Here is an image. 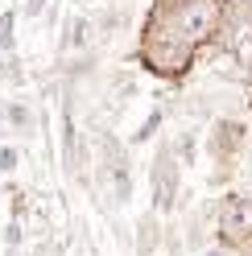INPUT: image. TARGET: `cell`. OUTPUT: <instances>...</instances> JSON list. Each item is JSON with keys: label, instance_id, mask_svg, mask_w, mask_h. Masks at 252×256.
Returning a JSON list of instances; mask_svg holds the SVG:
<instances>
[{"label": "cell", "instance_id": "15", "mask_svg": "<svg viewBox=\"0 0 252 256\" xmlns=\"http://www.w3.org/2000/svg\"><path fill=\"white\" fill-rule=\"evenodd\" d=\"M46 4H50V0H25V17H42Z\"/></svg>", "mask_w": 252, "mask_h": 256}, {"label": "cell", "instance_id": "12", "mask_svg": "<svg viewBox=\"0 0 252 256\" xmlns=\"http://www.w3.org/2000/svg\"><path fill=\"white\" fill-rule=\"evenodd\" d=\"M17 166H21V153L12 145H0V174H12Z\"/></svg>", "mask_w": 252, "mask_h": 256}, {"label": "cell", "instance_id": "2", "mask_svg": "<svg viewBox=\"0 0 252 256\" xmlns=\"http://www.w3.org/2000/svg\"><path fill=\"white\" fill-rule=\"evenodd\" d=\"M190 58H194V46L186 38H178L170 25L162 29V34L153 29L145 50H140V62H145L153 74H162V78H182L186 70H190Z\"/></svg>", "mask_w": 252, "mask_h": 256}, {"label": "cell", "instance_id": "7", "mask_svg": "<svg viewBox=\"0 0 252 256\" xmlns=\"http://www.w3.org/2000/svg\"><path fill=\"white\" fill-rule=\"evenodd\" d=\"M240 140H244V124H236V120H219L215 124V136H211V149L219 157H228L240 149Z\"/></svg>", "mask_w": 252, "mask_h": 256}, {"label": "cell", "instance_id": "14", "mask_svg": "<svg viewBox=\"0 0 252 256\" xmlns=\"http://www.w3.org/2000/svg\"><path fill=\"white\" fill-rule=\"evenodd\" d=\"M4 240H8V248H21V240H25V236H21V223H17V219L4 228Z\"/></svg>", "mask_w": 252, "mask_h": 256}, {"label": "cell", "instance_id": "9", "mask_svg": "<svg viewBox=\"0 0 252 256\" xmlns=\"http://www.w3.org/2000/svg\"><path fill=\"white\" fill-rule=\"evenodd\" d=\"M224 12L232 25H252V0H224Z\"/></svg>", "mask_w": 252, "mask_h": 256}, {"label": "cell", "instance_id": "3", "mask_svg": "<svg viewBox=\"0 0 252 256\" xmlns=\"http://www.w3.org/2000/svg\"><path fill=\"white\" fill-rule=\"evenodd\" d=\"M178 182H182L178 153L170 149V145H162V149H157V162H153V211H157V215H170V211H174Z\"/></svg>", "mask_w": 252, "mask_h": 256}, {"label": "cell", "instance_id": "6", "mask_svg": "<svg viewBox=\"0 0 252 256\" xmlns=\"http://www.w3.org/2000/svg\"><path fill=\"white\" fill-rule=\"evenodd\" d=\"M34 132V112L29 104L12 100V104H0V136H25Z\"/></svg>", "mask_w": 252, "mask_h": 256}, {"label": "cell", "instance_id": "11", "mask_svg": "<svg viewBox=\"0 0 252 256\" xmlns=\"http://www.w3.org/2000/svg\"><path fill=\"white\" fill-rule=\"evenodd\" d=\"M0 78H12V83H21V58L17 54H8V58H0Z\"/></svg>", "mask_w": 252, "mask_h": 256}, {"label": "cell", "instance_id": "13", "mask_svg": "<svg viewBox=\"0 0 252 256\" xmlns=\"http://www.w3.org/2000/svg\"><path fill=\"white\" fill-rule=\"evenodd\" d=\"M157 124H162V112H153V116L136 128V140H149V132H157Z\"/></svg>", "mask_w": 252, "mask_h": 256}, {"label": "cell", "instance_id": "10", "mask_svg": "<svg viewBox=\"0 0 252 256\" xmlns=\"http://www.w3.org/2000/svg\"><path fill=\"white\" fill-rule=\"evenodd\" d=\"M236 58H240V70L252 78V34L240 38V46H236Z\"/></svg>", "mask_w": 252, "mask_h": 256}, {"label": "cell", "instance_id": "8", "mask_svg": "<svg viewBox=\"0 0 252 256\" xmlns=\"http://www.w3.org/2000/svg\"><path fill=\"white\" fill-rule=\"evenodd\" d=\"M17 50V8L0 12V54H12Z\"/></svg>", "mask_w": 252, "mask_h": 256}, {"label": "cell", "instance_id": "5", "mask_svg": "<svg viewBox=\"0 0 252 256\" xmlns=\"http://www.w3.org/2000/svg\"><path fill=\"white\" fill-rule=\"evenodd\" d=\"M91 46V17H83V12H70L66 21H62V42H58V54H83Z\"/></svg>", "mask_w": 252, "mask_h": 256}, {"label": "cell", "instance_id": "1", "mask_svg": "<svg viewBox=\"0 0 252 256\" xmlns=\"http://www.w3.org/2000/svg\"><path fill=\"white\" fill-rule=\"evenodd\" d=\"M228 12H224V0H182V4L170 12V29L178 38H186L190 46L211 42L219 29H224Z\"/></svg>", "mask_w": 252, "mask_h": 256}, {"label": "cell", "instance_id": "4", "mask_svg": "<svg viewBox=\"0 0 252 256\" xmlns=\"http://www.w3.org/2000/svg\"><path fill=\"white\" fill-rule=\"evenodd\" d=\"M219 240H224V248L252 244V198H224V206H219Z\"/></svg>", "mask_w": 252, "mask_h": 256}]
</instances>
